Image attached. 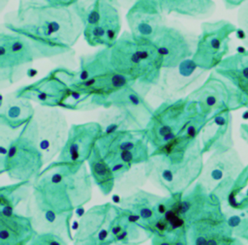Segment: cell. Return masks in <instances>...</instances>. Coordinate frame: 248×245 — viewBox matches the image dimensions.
Instances as JSON below:
<instances>
[{
    "instance_id": "83f0119b",
    "label": "cell",
    "mask_w": 248,
    "mask_h": 245,
    "mask_svg": "<svg viewBox=\"0 0 248 245\" xmlns=\"http://www.w3.org/2000/svg\"><path fill=\"white\" fill-rule=\"evenodd\" d=\"M35 107L28 99L19 97L16 92L2 95L0 104V124L15 130H21L33 117Z\"/></svg>"
},
{
    "instance_id": "f1b7e54d",
    "label": "cell",
    "mask_w": 248,
    "mask_h": 245,
    "mask_svg": "<svg viewBox=\"0 0 248 245\" xmlns=\"http://www.w3.org/2000/svg\"><path fill=\"white\" fill-rule=\"evenodd\" d=\"M118 213L112 223L108 245L109 244H133L146 238L145 231L129 215L118 206Z\"/></svg>"
},
{
    "instance_id": "4316f807",
    "label": "cell",
    "mask_w": 248,
    "mask_h": 245,
    "mask_svg": "<svg viewBox=\"0 0 248 245\" xmlns=\"http://www.w3.org/2000/svg\"><path fill=\"white\" fill-rule=\"evenodd\" d=\"M37 231L31 219L16 211H0V245L30 244Z\"/></svg>"
},
{
    "instance_id": "8992f818",
    "label": "cell",
    "mask_w": 248,
    "mask_h": 245,
    "mask_svg": "<svg viewBox=\"0 0 248 245\" xmlns=\"http://www.w3.org/2000/svg\"><path fill=\"white\" fill-rule=\"evenodd\" d=\"M199 113L201 111L197 103L187 95L172 101H163L154 108L144 129L151 149H159L183 137L190 123Z\"/></svg>"
},
{
    "instance_id": "d6986e66",
    "label": "cell",
    "mask_w": 248,
    "mask_h": 245,
    "mask_svg": "<svg viewBox=\"0 0 248 245\" xmlns=\"http://www.w3.org/2000/svg\"><path fill=\"white\" fill-rule=\"evenodd\" d=\"M162 8L153 0H136L126 14L133 38L140 43H151L164 24Z\"/></svg>"
},
{
    "instance_id": "60d3db41",
    "label": "cell",
    "mask_w": 248,
    "mask_h": 245,
    "mask_svg": "<svg viewBox=\"0 0 248 245\" xmlns=\"http://www.w3.org/2000/svg\"><path fill=\"white\" fill-rule=\"evenodd\" d=\"M46 3L57 6H72L78 3L80 0H44Z\"/></svg>"
},
{
    "instance_id": "7a4b0ae2",
    "label": "cell",
    "mask_w": 248,
    "mask_h": 245,
    "mask_svg": "<svg viewBox=\"0 0 248 245\" xmlns=\"http://www.w3.org/2000/svg\"><path fill=\"white\" fill-rule=\"evenodd\" d=\"M67 88L61 108L78 111L109 107L111 97L132 82L110 66L108 47L82 55L78 70L55 68Z\"/></svg>"
},
{
    "instance_id": "30bf717a",
    "label": "cell",
    "mask_w": 248,
    "mask_h": 245,
    "mask_svg": "<svg viewBox=\"0 0 248 245\" xmlns=\"http://www.w3.org/2000/svg\"><path fill=\"white\" fill-rule=\"evenodd\" d=\"M244 164L234 147L210 153L203 164L198 182L224 203L234 180L244 168Z\"/></svg>"
},
{
    "instance_id": "603a6c76",
    "label": "cell",
    "mask_w": 248,
    "mask_h": 245,
    "mask_svg": "<svg viewBox=\"0 0 248 245\" xmlns=\"http://www.w3.org/2000/svg\"><path fill=\"white\" fill-rule=\"evenodd\" d=\"M146 94L133 84L118 90L110 99L109 107L122 110L138 130H144L154 108L145 99Z\"/></svg>"
},
{
    "instance_id": "9c48e42d",
    "label": "cell",
    "mask_w": 248,
    "mask_h": 245,
    "mask_svg": "<svg viewBox=\"0 0 248 245\" xmlns=\"http://www.w3.org/2000/svg\"><path fill=\"white\" fill-rule=\"evenodd\" d=\"M235 31L236 26L225 19L202 23L192 60L206 72L214 70L229 55L231 36Z\"/></svg>"
},
{
    "instance_id": "ac0fdd59",
    "label": "cell",
    "mask_w": 248,
    "mask_h": 245,
    "mask_svg": "<svg viewBox=\"0 0 248 245\" xmlns=\"http://www.w3.org/2000/svg\"><path fill=\"white\" fill-rule=\"evenodd\" d=\"M103 128L98 121L70 126L67 140L56 160L67 163H85L93 153Z\"/></svg>"
},
{
    "instance_id": "7c38bea8",
    "label": "cell",
    "mask_w": 248,
    "mask_h": 245,
    "mask_svg": "<svg viewBox=\"0 0 248 245\" xmlns=\"http://www.w3.org/2000/svg\"><path fill=\"white\" fill-rule=\"evenodd\" d=\"M45 165L41 150L21 128L6 156L0 159V173L15 181H34Z\"/></svg>"
},
{
    "instance_id": "52a82bcc",
    "label": "cell",
    "mask_w": 248,
    "mask_h": 245,
    "mask_svg": "<svg viewBox=\"0 0 248 245\" xmlns=\"http://www.w3.org/2000/svg\"><path fill=\"white\" fill-rule=\"evenodd\" d=\"M97 146L111 168L115 180L131 168L146 163L152 152L144 130H124L103 134Z\"/></svg>"
},
{
    "instance_id": "ee69618b",
    "label": "cell",
    "mask_w": 248,
    "mask_h": 245,
    "mask_svg": "<svg viewBox=\"0 0 248 245\" xmlns=\"http://www.w3.org/2000/svg\"><path fill=\"white\" fill-rule=\"evenodd\" d=\"M82 1V3L84 4V6H87V5H89L91 2H93L94 0H81ZM111 2H113V3H115V4H117L118 2H119V0H110Z\"/></svg>"
},
{
    "instance_id": "ba28073f",
    "label": "cell",
    "mask_w": 248,
    "mask_h": 245,
    "mask_svg": "<svg viewBox=\"0 0 248 245\" xmlns=\"http://www.w3.org/2000/svg\"><path fill=\"white\" fill-rule=\"evenodd\" d=\"M70 126L64 113L56 107L38 106L31 120L22 131L41 150L45 164L52 162L63 148Z\"/></svg>"
},
{
    "instance_id": "836d02e7",
    "label": "cell",
    "mask_w": 248,
    "mask_h": 245,
    "mask_svg": "<svg viewBox=\"0 0 248 245\" xmlns=\"http://www.w3.org/2000/svg\"><path fill=\"white\" fill-rule=\"evenodd\" d=\"M98 122L103 128V134H110L124 130L142 131L138 130L122 110L112 106L104 108V110L101 111L98 117Z\"/></svg>"
},
{
    "instance_id": "d6a6232c",
    "label": "cell",
    "mask_w": 248,
    "mask_h": 245,
    "mask_svg": "<svg viewBox=\"0 0 248 245\" xmlns=\"http://www.w3.org/2000/svg\"><path fill=\"white\" fill-rule=\"evenodd\" d=\"M223 207L234 210L248 209V165L244 167L234 180Z\"/></svg>"
},
{
    "instance_id": "f35d334b",
    "label": "cell",
    "mask_w": 248,
    "mask_h": 245,
    "mask_svg": "<svg viewBox=\"0 0 248 245\" xmlns=\"http://www.w3.org/2000/svg\"><path fill=\"white\" fill-rule=\"evenodd\" d=\"M237 24L242 33V43L248 48V1L243 3L237 11Z\"/></svg>"
},
{
    "instance_id": "e575fe53",
    "label": "cell",
    "mask_w": 248,
    "mask_h": 245,
    "mask_svg": "<svg viewBox=\"0 0 248 245\" xmlns=\"http://www.w3.org/2000/svg\"><path fill=\"white\" fill-rule=\"evenodd\" d=\"M146 180H148L146 163L131 168L128 171L116 178L114 189L119 193L130 194L140 189Z\"/></svg>"
},
{
    "instance_id": "9a60e30c",
    "label": "cell",
    "mask_w": 248,
    "mask_h": 245,
    "mask_svg": "<svg viewBox=\"0 0 248 245\" xmlns=\"http://www.w3.org/2000/svg\"><path fill=\"white\" fill-rule=\"evenodd\" d=\"M187 97L197 103L200 111L206 118L223 110L233 111L243 108L234 88L214 71Z\"/></svg>"
},
{
    "instance_id": "44dd1931",
    "label": "cell",
    "mask_w": 248,
    "mask_h": 245,
    "mask_svg": "<svg viewBox=\"0 0 248 245\" xmlns=\"http://www.w3.org/2000/svg\"><path fill=\"white\" fill-rule=\"evenodd\" d=\"M25 214L31 219L37 233L51 232L74 241L71 220L74 213H58L37 201L30 194L26 200Z\"/></svg>"
},
{
    "instance_id": "277c9868",
    "label": "cell",
    "mask_w": 248,
    "mask_h": 245,
    "mask_svg": "<svg viewBox=\"0 0 248 245\" xmlns=\"http://www.w3.org/2000/svg\"><path fill=\"white\" fill-rule=\"evenodd\" d=\"M92 185L85 163L55 160L43 168L34 179L31 196L58 213H74L90 201Z\"/></svg>"
},
{
    "instance_id": "8d00e7d4",
    "label": "cell",
    "mask_w": 248,
    "mask_h": 245,
    "mask_svg": "<svg viewBox=\"0 0 248 245\" xmlns=\"http://www.w3.org/2000/svg\"><path fill=\"white\" fill-rule=\"evenodd\" d=\"M20 130L12 129L4 124H0V159L4 158L15 138Z\"/></svg>"
},
{
    "instance_id": "5b68a950",
    "label": "cell",
    "mask_w": 248,
    "mask_h": 245,
    "mask_svg": "<svg viewBox=\"0 0 248 245\" xmlns=\"http://www.w3.org/2000/svg\"><path fill=\"white\" fill-rule=\"evenodd\" d=\"M108 51L111 68L144 94L157 85L163 70V60L152 42L140 43L130 31H123L108 46Z\"/></svg>"
},
{
    "instance_id": "7402d4cb",
    "label": "cell",
    "mask_w": 248,
    "mask_h": 245,
    "mask_svg": "<svg viewBox=\"0 0 248 245\" xmlns=\"http://www.w3.org/2000/svg\"><path fill=\"white\" fill-rule=\"evenodd\" d=\"M67 85L56 70H51L46 76L33 83L24 85L15 92L17 96L45 107H60L66 94Z\"/></svg>"
},
{
    "instance_id": "f546056e",
    "label": "cell",
    "mask_w": 248,
    "mask_h": 245,
    "mask_svg": "<svg viewBox=\"0 0 248 245\" xmlns=\"http://www.w3.org/2000/svg\"><path fill=\"white\" fill-rule=\"evenodd\" d=\"M215 8L213 0H166L164 13L200 19L210 16Z\"/></svg>"
},
{
    "instance_id": "5bb4252c",
    "label": "cell",
    "mask_w": 248,
    "mask_h": 245,
    "mask_svg": "<svg viewBox=\"0 0 248 245\" xmlns=\"http://www.w3.org/2000/svg\"><path fill=\"white\" fill-rule=\"evenodd\" d=\"M178 196L161 197L141 189L124 196L119 207L134 220L150 238L157 223L173 205Z\"/></svg>"
},
{
    "instance_id": "4dcf8cb0",
    "label": "cell",
    "mask_w": 248,
    "mask_h": 245,
    "mask_svg": "<svg viewBox=\"0 0 248 245\" xmlns=\"http://www.w3.org/2000/svg\"><path fill=\"white\" fill-rule=\"evenodd\" d=\"M87 164L94 184L103 195H109L115 187V176L109 165L101 155L97 145L89 157Z\"/></svg>"
},
{
    "instance_id": "d590c367",
    "label": "cell",
    "mask_w": 248,
    "mask_h": 245,
    "mask_svg": "<svg viewBox=\"0 0 248 245\" xmlns=\"http://www.w3.org/2000/svg\"><path fill=\"white\" fill-rule=\"evenodd\" d=\"M224 210L232 234L241 240L248 241V209L234 210L224 207Z\"/></svg>"
},
{
    "instance_id": "e0dca14e",
    "label": "cell",
    "mask_w": 248,
    "mask_h": 245,
    "mask_svg": "<svg viewBox=\"0 0 248 245\" xmlns=\"http://www.w3.org/2000/svg\"><path fill=\"white\" fill-rule=\"evenodd\" d=\"M206 73L189 58L172 68H164L156 89V96L163 101H172L184 94Z\"/></svg>"
},
{
    "instance_id": "cb8c5ba5",
    "label": "cell",
    "mask_w": 248,
    "mask_h": 245,
    "mask_svg": "<svg viewBox=\"0 0 248 245\" xmlns=\"http://www.w3.org/2000/svg\"><path fill=\"white\" fill-rule=\"evenodd\" d=\"M232 112L223 110L207 119L200 136L204 154L233 147Z\"/></svg>"
},
{
    "instance_id": "484cf974",
    "label": "cell",
    "mask_w": 248,
    "mask_h": 245,
    "mask_svg": "<svg viewBox=\"0 0 248 245\" xmlns=\"http://www.w3.org/2000/svg\"><path fill=\"white\" fill-rule=\"evenodd\" d=\"M213 71L234 88L240 97L243 108L248 109V48L228 55Z\"/></svg>"
},
{
    "instance_id": "6da1fadb",
    "label": "cell",
    "mask_w": 248,
    "mask_h": 245,
    "mask_svg": "<svg viewBox=\"0 0 248 245\" xmlns=\"http://www.w3.org/2000/svg\"><path fill=\"white\" fill-rule=\"evenodd\" d=\"M84 9L81 0L72 6L19 0L16 10L5 15L4 27L30 41L41 58H56L74 52L83 35Z\"/></svg>"
},
{
    "instance_id": "b9f144b4",
    "label": "cell",
    "mask_w": 248,
    "mask_h": 245,
    "mask_svg": "<svg viewBox=\"0 0 248 245\" xmlns=\"http://www.w3.org/2000/svg\"><path fill=\"white\" fill-rule=\"evenodd\" d=\"M239 134L240 138L248 144V124L242 123L239 127Z\"/></svg>"
},
{
    "instance_id": "ab89813d",
    "label": "cell",
    "mask_w": 248,
    "mask_h": 245,
    "mask_svg": "<svg viewBox=\"0 0 248 245\" xmlns=\"http://www.w3.org/2000/svg\"><path fill=\"white\" fill-rule=\"evenodd\" d=\"M226 9L232 10L235 8H239L243 3H245L248 0H222Z\"/></svg>"
},
{
    "instance_id": "7bdbcfd3",
    "label": "cell",
    "mask_w": 248,
    "mask_h": 245,
    "mask_svg": "<svg viewBox=\"0 0 248 245\" xmlns=\"http://www.w3.org/2000/svg\"><path fill=\"white\" fill-rule=\"evenodd\" d=\"M122 4H124V3H131V5L136 1V0H119ZM154 2H156L161 8H162V10H163V12H164V5H165V1L166 0H153Z\"/></svg>"
},
{
    "instance_id": "ffe728a7",
    "label": "cell",
    "mask_w": 248,
    "mask_h": 245,
    "mask_svg": "<svg viewBox=\"0 0 248 245\" xmlns=\"http://www.w3.org/2000/svg\"><path fill=\"white\" fill-rule=\"evenodd\" d=\"M163 60L164 68H172L192 58L196 40L193 42L179 29L163 24L152 41Z\"/></svg>"
},
{
    "instance_id": "74e56055",
    "label": "cell",
    "mask_w": 248,
    "mask_h": 245,
    "mask_svg": "<svg viewBox=\"0 0 248 245\" xmlns=\"http://www.w3.org/2000/svg\"><path fill=\"white\" fill-rule=\"evenodd\" d=\"M30 244L32 245H65L67 244V239L55 233L43 232V233H37Z\"/></svg>"
},
{
    "instance_id": "2e32d148",
    "label": "cell",
    "mask_w": 248,
    "mask_h": 245,
    "mask_svg": "<svg viewBox=\"0 0 248 245\" xmlns=\"http://www.w3.org/2000/svg\"><path fill=\"white\" fill-rule=\"evenodd\" d=\"M118 206L110 202L94 205L80 218L74 234L75 244L108 245L112 223L118 213Z\"/></svg>"
},
{
    "instance_id": "4fadbf2b",
    "label": "cell",
    "mask_w": 248,
    "mask_h": 245,
    "mask_svg": "<svg viewBox=\"0 0 248 245\" xmlns=\"http://www.w3.org/2000/svg\"><path fill=\"white\" fill-rule=\"evenodd\" d=\"M41 56L26 38L11 31L0 32V83L13 84L23 76L26 67Z\"/></svg>"
},
{
    "instance_id": "8fae6325",
    "label": "cell",
    "mask_w": 248,
    "mask_h": 245,
    "mask_svg": "<svg viewBox=\"0 0 248 245\" xmlns=\"http://www.w3.org/2000/svg\"><path fill=\"white\" fill-rule=\"evenodd\" d=\"M83 38L91 46H110L121 34V19L116 4L94 0L84 9Z\"/></svg>"
},
{
    "instance_id": "1f68e13d",
    "label": "cell",
    "mask_w": 248,
    "mask_h": 245,
    "mask_svg": "<svg viewBox=\"0 0 248 245\" xmlns=\"http://www.w3.org/2000/svg\"><path fill=\"white\" fill-rule=\"evenodd\" d=\"M33 181H16L0 188V211H16L22 201H26L32 192Z\"/></svg>"
},
{
    "instance_id": "d4e9b609",
    "label": "cell",
    "mask_w": 248,
    "mask_h": 245,
    "mask_svg": "<svg viewBox=\"0 0 248 245\" xmlns=\"http://www.w3.org/2000/svg\"><path fill=\"white\" fill-rule=\"evenodd\" d=\"M188 245H239L241 239L235 237L225 219L204 222L191 226L187 231Z\"/></svg>"
},
{
    "instance_id": "3957f363",
    "label": "cell",
    "mask_w": 248,
    "mask_h": 245,
    "mask_svg": "<svg viewBox=\"0 0 248 245\" xmlns=\"http://www.w3.org/2000/svg\"><path fill=\"white\" fill-rule=\"evenodd\" d=\"M201 138L185 136L152 150L146 162L148 180L170 196H180L200 178L203 168Z\"/></svg>"
}]
</instances>
